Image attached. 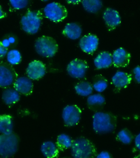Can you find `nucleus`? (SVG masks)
Masks as SVG:
<instances>
[{
    "label": "nucleus",
    "instance_id": "nucleus-1",
    "mask_svg": "<svg viewBox=\"0 0 140 158\" xmlns=\"http://www.w3.org/2000/svg\"><path fill=\"white\" fill-rule=\"evenodd\" d=\"M117 119L110 112H95L93 117V128L95 133L104 134L112 133L116 128Z\"/></svg>",
    "mask_w": 140,
    "mask_h": 158
},
{
    "label": "nucleus",
    "instance_id": "nucleus-2",
    "mask_svg": "<svg viewBox=\"0 0 140 158\" xmlns=\"http://www.w3.org/2000/svg\"><path fill=\"white\" fill-rule=\"evenodd\" d=\"M71 148V155L73 158H95L98 154L94 144L83 137L74 140Z\"/></svg>",
    "mask_w": 140,
    "mask_h": 158
},
{
    "label": "nucleus",
    "instance_id": "nucleus-3",
    "mask_svg": "<svg viewBox=\"0 0 140 158\" xmlns=\"http://www.w3.org/2000/svg\"><path fill=\"white\" fill-rule=\"evenodd\" d=\"M19 142V138L14 133L0 135V157L10 158L14 156L18 152Z\"/></svg>",
    "mask_w": 140,
    "mask_h": 158
},
{
    "label": "nucleus",
    "instance_id": "nucleus-4",
    "mask_svg": "<svg viewBox=\"0 0 140 158\" xmlns=\"http://www.w3.org/2000/svg\"><path fill=\"white\" fill-rule=\"evenodd\" d=\"M42 19V14L40 11H28L21 19L22 29L29 34H35L40 28Z\"/></svg>",
    "mask_w": 140,
    "mask_h": 158
},
{
    "label": "nucleus",
    "instance_id": "nucleus-5",
    "mask_svg": "<svg viewBox=\"0 0 140 158\" xmlns=\"http://www.w3.org/2000/svg\"><path fill=\"white\" fill-rule=\"evenodd\" d=\"M34 47L38 54L46 58L52 57L57 52L58 49V46L55 39L45 35L37 40Z\"/></svg>",
    "mask_w": 140,
    "mask_h": 158
},
{
    "label": "nucleus",
    "instance_id": "nucleus-6",
    "mask_svg": "<svg viewBox=\"0 0 140 158\" xmlns=\"http://www.w3.org/2000/svg\"><path fill=\"white\" fill-rule=\"evenodd\" d=\"M44 12L46 18L55 22L64 20L67 17L68 14L66 7L56 2H51L47 5Z\"/></svg>",
    "mask_w": 140,
    "mask_h": 158
},
{
    "label": "nucleus",
    "instance_id": "nucleus-7",
    "mask_svg": "<svg viewBox=\"0 0 140 158\" xmlns=\"http://www.w3.org/2000/svg\"><path fill=\"white\" fill-rule=\"evenodd\" d=\"M17 77L12 65L5 63L0 64V87L7 88L14 85Z\"/></svg>",
    "mask_w": 140,
    "mask_h": 158
},
{
    "label": "nucleus",
    "instance_id": "nucleus-8",
    "mask_svg": "<svg viewBox=\"0 0 140 158\" xmlns=\"http://www.w3.org/2000/svg\"><path fill=\"white\" fill-rule=\"evenodd\" d=\"M82 111L76 105H68L63 110L62 118L66 127H73L77 125L81 119Z\"/></svg>",
    "mask_w": 140,
    "mask_h": 158
},
{
    "label": "nucleus",
    "instance_id": "nucleus-9",
    "mask_svg": "<svg viewBox=\"0 0 140 158\" xmlns=\"http://www.w3.org/2000/svg\"><path fill=\"white\" fill-rule=\"evenodd\" d=\"M88 69L87 63L84 60L80 59H75L72 60L68 65V73L74 78H82L85 75L86 72Z\"/></svg>",
    "mask_w": 140,
    "mask_h": 158
},
{
    "label": "nucleus",
    "instance_id": "nucleus-10",
    "mask_svg": "<svg viewBox=\"0 0 140 158\" xmlns=\"http://www.w3.org/2000/svg\"><path fill=\"white\" fill-rule=\"evenodd\" d=\"M26 72L29 79L37 80L45 75L46 69L42 62L34 60L29 63L27 68Z\"/></svg>",
    "mask_w": 140,
    "mask_h": 158
},
{
    "label": "nucleus",
    "instance_id": "nucleus-11",
    "mask_svg": "<svg viewBox=\"0 0 140 158\" xmlns=\"http://www.w3.org/2000/svg\"><path fill=\"white\" fill-rule=\"evenodd\" d=\"M99 40L96 36L88 34L84 36L80 40L79 45L82 51L88 54L94 52L98 48Z\"/></svg>",
    "mask_w": 140,
    "mask_h": 158
},
{
    "label": "nucleus",
    "instance_id": "nucleus-12",
    "mask_svg": "<svg viewBox=\"0 0 140 158\" xmlns=\"http://www.w3.org/2000/svg\"><path fill=\"white\" fill-rule=\"evenodd\" d=\"M13 85L15 89L19 94L28 96L33 92V82L31 79L26 77L18 78Z\"/></svg>",
    "mask_w": 140,
    "mask_h": 158
},
{
    "label": "nucleus",
    "instance_id": "nucleus-13",
    "mask_svg": "<svg viewBox=\"0 0 140 158\" xmlns=\"http://www.w3.org/2000/svg\"><path fill=\"white\" fill-rule=\"evenodd\" d=\"M130 54L122 48L116 49L112 56L113 64L117 68L127 66L130 63Z\"/></svg>",
    "mask_w": 140,
    "mask_h": 158
},
{
    "label": "nucleus",
    "instance_id": "nucleus-14",
    "mask_svg": "<svg viewBox=\"0 0 140 158\" xmlns=\"http://www.w3.org/2000/svg\"><path fill=\"white\" fill-rule=\"evenodd\" d=\"M105 98L100 94H94L88 96L87 104L91 110L96 112H100L105 104Z\"/></svg>",
    "mask_w": 140,
    "mask_h": 158
},
{
    "label": "nucleus",
    "instance_id": "nucleus-15",
    "mask_svg": "<svg viewBox=\"0 0 140 158\" xmlns=\"http://www.w3.org/2000/svg\"><path fill=\"white\" fill-rule=\"evenodd\" d=\"M103 18L106 24L111 29H114L121 22L119 12L112 8H108L104 11Z\"/></svg>",
    "mask_w": 140,
    "mask_h": 158
},
{
    "label": "nucleus",
    "instance_id": "nucleus-16",
    "mask_svg": "<svg viewBox=\"0 0 140 158\" xmlns=\"http://www.w3.org/2000/svg\"><path fill=\"white\" fill-rule=\"evenodd\" d=\"M14 121L12 116L9 114L0 115V134L9 135L13 133Z\"/></svg>",
    "mask_w": 140,
    "mask_h": 158
},
{
    "label": "nucleus",
    "instance_id": "nucleus-17",
    "mask_svg": "<svg viewBox=\"0 0 140 158\" xmlns=\"http://www.w3.org/2000/svg\"><path fill=\"white\" fill-rule=\"evenodd\" d=\"M131 75L123 72L119 71L115 73L112 78L113 85L117 88L121 89L127 86L131 81Z\"/></svg>",
    "mask_w": 140,
    "mask_h": 158
},
{
    "label": "nucleus",
    "instance_id": "nucleus-18",
    "mask_svg": "<svg viewBox=\"0 0 140 158\" xmlns=\"http://www.w3.org/2000/svg\"><path fill=\"white\" fill-rule=\"evenodd\" d=\"M41 152L46 158H55L58 156L59 150L56 144L51 141L44 142L41 144Z\"/></svg>",
    "mask_w": 140,
    "mask_h": 158
},
{
    "label": "nucleus",
    "instance_id": "nucleus-19",
    "mask_svg": "<svg viewBox=\"0 0 140 158\" xmlns=\"http://www.w3.org/2000/svg\"><path fill=\"white\" fill-rule=\"evenodd\" d=\"M94 63L97 69L107 68L113 63L112 56L108 52H102L98 54L94 59Z\"/></svg>",
    "mask_w": 140,
    "mask_h": 158
},
{
    "label": "nucleus",
    "instance_id": "nucleus-20",
    "mask_svg": "<svg viewBox=\"0 0 140 158\" xmlns=\"http://www.w3.org/2000/svg\"><path fill=\"white\" fill-rule=\"evenodd\" d=\"M2 101L7 106L14 104L20 99V94L14 88L6 89L2 94Z\"/></svg>",
    "mask_w": 140,
    "mask_h": 158
},
{
    "label": "nucleus",
    "instance_id": "nucleus-21",
    "mask_svg": "<svg viewBox=\"0 0 140 158\" xmlns=\"http://www.w3.org/2000/svg\"><path fill=\"white\" fill-rule=\"evenodd\" d=\"M82 33V29L80 26L75 23H68L62 32L63 34L73 40L78 39Z\"/></svg>",
    "mask_w": 140,
    "mask_h": 158
},
{
    "label": "nucleus",
    "instance_id": "nucleus-22",
    "mask_svg": "<svg viewBox=\"0 0 140 158\" xmlns=\"http://www.w3.org/2000/svg\"><path fill=\"white\" fill-rule=\"evenodd\" d=\"M73 141L69 136L62 133L57 137L56 144L59 150L63 151L71 148Z\"/></svg>",
    "mask_w": 140,
    "mask_h": 158
},
{
    "label": "nucleus",
    "instance_id": "nucleus-23",
    "mask_svg": "<svg viewBox=\"0 0 140 158\" xmlns=\"http://www.w3.org/2000/svg\"><path fill=\"white\" fill-rule=\"evenodd\" d=\"M75 89L80 96L86 97L91 94L93 88L89 82L84 81L77 83L75 86Z\"/></svg>",
    "mask_w": 140,
    "mask_h": 158
},
{
    "label": "nucleus",
    "instance_id": "nucleus-24",
    "mask_svg": "<svg viewBox=\"0 0 140 158\" xmlns=\"http://www.w3.org/2000/svg\"><path fill=\"white\" fill-rule=\"evenodd\" d=\"M82 6L87 12L95 13L102 8L103 3L101 1L85 0L82 1Z\"/></svg>",
    "mask_w": 140,
    "mask_h": 158
},
{
    "label": "nucleus",
    "instance_id": "nucleus-25",
    "mask_svg": "<svg viewBox=\"0 0 140 158\" xmlns=\"http://www.w3.org/2000/svg\"><path fill=\"white\" fill-rule=\"evenodd\" d=\"M117 139L123 144H129L133 139V135L131 132L126 128L120 130L117 135Z\"/></svg>",
    "mask_w": 140,
    "mask_h": 158
},
{
    "label": "nucleus",
    "instance_id": "nucleus-26",
    "mask_svg": "<svg viewBox=\"0 0 140 158\" xmlns=\"http://www.w3.org/2000/svg\"><path fill=\"white\" fill-rule=\"evenodd\" d=\"M93 86V89L97 92L101 93L107 87L108 81L103 76L98 75L95 78Z\"/></svg>",
    "mask_w": 140,
    "mask_h": 158
},
{
    "label": "nucleus",
    "instance_id": "nucleus-27",
    "mask_svg": "<svg viewBox=\"0 0 140 158\" xmlns=\"http://www.w3.org/2000/svg\"><path fill=\"white\" fill-rule=\"evenodd\" d=\"M7 59L10 65H15L20 63L21 60V56L18 50L12 49L7 52Z\"/></svg>",
    "mask_w": 140,
    "mask_h": 158
},
{
    "label": "nucleus",
    "instance_id": "nucleus-28",
    "mask_svg": "<svg viewBox=\"0 0 140 158\" xmlns=\"http://www.w3.org/2000/svg\"><path fill=\"white\" fill-rule=\"evenodd\" d=\"M10 3L12 7L16 9L20 10L25 8L28 6V1H10Z\"/></svg>",
    "mask_w": 140,
    "mask_h": 158
},
{
    "label": "nucleus",
    "instance_id": "nucleus-29",
    "mask_svg": "<svg viewBox=\"0 0 140 158\" xmlns=\"http://www.w3.org/2000/svg\"><path fill=\"white\" fill-rule=\"evenodd\" d=\"M8 50L4 46L2 43L0 42V59L4 57L7 54Z\"/></svg>",
    "mask_w": 140,
    "mask_h": 158
},
{
    "label": "nucleus",
    "instance_id": "nucleus-30",
    "mask_svg": "<svg viewBox=\"0 0 140 158\" xmlns=\"http://www.w3.org/2000/svg\"><path fill=\"white\" fill-rule=\"evenodd\" d=\"M135 79L138 83H140V67L137 66L134 69Z\"/></svg>",
    "mask_w": 140,
    "mask_h": 158
},
{
    "label": "nucleus",
    "instance_id": "nucleus-31",
    "mask_svg": "<svg viewBox=\"0 0 140 158\" xmlns=\"http://www.w3.org/2000/svg\"><path fill=\"white\" fill-rule=\"evenodd\" d=\"M96 158H112L111 154L107 151H102L99 154H97Z\"/></svg>",
    "mask_w": 140,
    "mask_h": 158
},
{
    "label": "nucleus",
    "instance_id": "nucleus-32",
    "mask_svg": "<svg viewBox=\"0 0 140 158\" xmlns=\"http://www.w3.org/2000/svg\"><path fill=\"white\" fill-rule=\"evenodd\" d=\"M135 144L138 149L140 151V133L135 138Z\"/></svg>",
    "mask_w": 140,
    "mask_h": 158
},
{
    "label": "nucleus",
    "instance_id": "nucleus-33",
    "mask_svg": "<svg viewBox=\"0 0 140 158\" xmlns=\"http://www.w3.org/2000/svg\"><path fill=\"white\" fill-rule=\"evenodd\" d=\"M6 13L3 12L2 9V8H1V7L0 6V19L6 17Z\"/></svg>",
    "mask_w": 140,
    "mask_h": 158
},
{
    "label": "nucleus",
    "instance_id": "nucleus-34",
    "mask_svg": "<svg viewBox=\"0 0 140 158\" xmlns=\"http://www.w3.org/2000/svg\"><path fill=\"white\" fill-rule=\"evenodd\" d=\"M80 2V1H67V2L68 3H72L73 4L77 3L79 2Z\"/></svg>",
    "mask_w": 140,
    "mask_h": 158
},
{
    "label": "nucleus",
    "instance_id": "nucleus-35",
    "mask_svg": "<svg viewBox=\"0 0 140 158\" xmlns=\"http://www.w3.org/2000/svg\"><path fill=\"white\" fill-rule=\"evenodd\" d=\"M134 158H140V154L136 156H135Z\"/></svg>",
    "mask_w": 140,
    "mask_h": 158
},
{
    "label": "nucleus",
    "instance_id": "nucleus-36",
    "mask_svg": "<svg viewBox=\"0 0 140 158\" xmlns=\"http://www.w3.org/2000/svg\"><path fill=\"white\" fill-rule=\"evenodd\" d=\"M0 158H5L2 157H0Z\"/></svg>",
    "mask_w": 140,
    "mask_h": 158
}]
</instances>
